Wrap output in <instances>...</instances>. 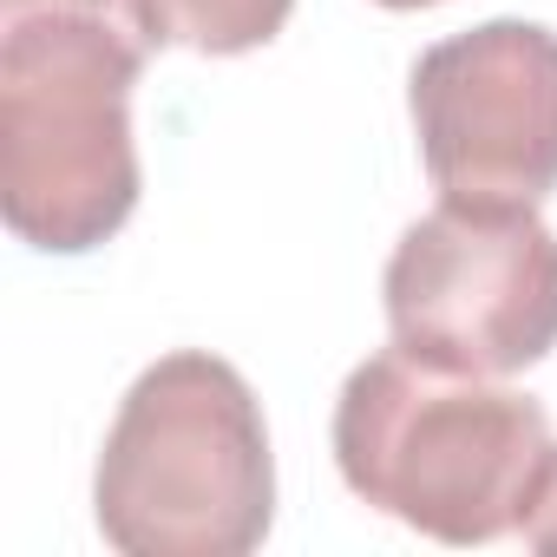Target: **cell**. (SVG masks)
<instances>
[{"label":"cell","instance_id":"52a82bcc","mask_svg":"<svg viewBox=\"0 0 557 557\" xmlns=\"http://www.w3.org/2000/svg\"><path fill=\"white\" fill-rule=\"evenodd\" d=\"M531 550H550L557 557V459H550V472H544V492H537V505H531V518H524V531H518Z\"/></svg>","mask_w":557,"mask_h":557},{"label":"cell","instance_id":"5b68a950","mask_svg":"<svg viewBox=\"0 0 557 557\" xmlns=\"http://www.w3.org/2000/svg\"><path fill=\"white\" fill-rule=\"evenodd\" d=\"M420 164L459 203H544L557 190V34L485 21L413 60Z\"/></svg>","mask_w":557,"mask_h":557},{"label":"cell","instance_id":"ba28073f","mask_svg":"<svg viewBox=\"0 0 557 557\" xmlns=\"http://www.w3.org/2000/svg\"><path fill=\"white\" fill-rule=\"evenodd\" d=\"M374 8H387V14H420V8H440V0H374Z\"/></svg>","mask_w":557,"mask_h":557},{"label":"cell","instance_id":"277c9868","mask_svg":"<svg viewBox=\"0 0 557 557\" xmlns=\"http://www.w3.org/2000/svg\"><path fill=\"white\" fill-rule=\"evenodd\" d=\"M381 302L394 348L453 374H524L557 348V236L537 203L440 197L400 230Z\"/></svg>","mask_w":557,"mask_h":557},{"label":"cell","instance_id":"6da1fadb","mask_svg":"<svg viewBox=\"0 0 557 557\" xmlns=\"http://www.w3.org/2000/svg\"><path fill=\"white\" fill-rule=\"evenodd\" d=\"M132 0H0V210L47 256H86L138 210Z\"/></svg>","mask_w":557,"mask_h":557},{"label":"cell","instance_id":"3957f363","mask_svg":"<svg viewBox=\"0 0 557 557\" xmlns=\"http://www.w3.org/2000/svg\"><path fill=\"white\" fill-rule=\"evenodd\" d=\"M92 511L125 557H243L275 524V453L256 387L177 348L151 361L106 433Z\"/></svg>","mask_w":557,"mask_h":557},{"label":"cell","instance_id":"7a4b0ae2","mask_svg":"<svg viewBox=\"0 0 557 557\" xmlns=\"http://www.w3.org/2000/svg\"><path fill=\"white\" fill-rule=\"evenodd\" d=\"M329 440L361 505L459 550L518 537L557 459L550 413L531 394L407 348H381L342 381Z\"/></svg>","mask_w":557,"mask_h":557},{"label":"cell","instance_id":"8992f818","mask_svg":"<svg viewBox=\"0 0 557 557\" xmlns=\"http://www.w3.org/2000/svg\"><path fill=\"white\" fill-rule=\"evenodd\" d=\"M132 14H138L151 47L236 60V53H256L283 34L296 0H132Z\"/></svg>","mask_w":557,"mask_h":557}]
</instances>
